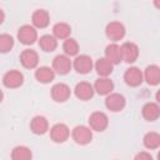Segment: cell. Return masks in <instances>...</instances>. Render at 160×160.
Instances as JSON below:
<instances>
[{
	"label": "cell",
	"instance_id": "cell-1",
	"mask_svg": "<svg viewBox=\"0 0 160 160\" xmlns=\"http://www.w3.org/2000/svg\"><path fill=\"white\" fill-rule=\"evenodd\" d=\"M72 140L79 145H88L92 140V130L85 125H78L71 130Z\"/></svg>",
	"mask_w": 160,
	"mask_h": 160
},
{
	"label": "cell",
	"instance_id": "cell-2",
	"mask_svg": "<svg viewBox=\"0 0 160 160\" xmlns=\"http://www.w3.org/2000/svg\"><path fill=\"white\" fill-rule=\"evenodd\" d=\"M125 34H126V29L124 24L120 21H110L105 28V35L112 42H116L124 39Z\"/></svg>",
	"mask_w": 160,
	"mask_h": 160
},
{
	"label": "cell",
	"instance_id": "cell-3",
	"mask_svg": "<svg viewBox=\"0 0 160 160\" xmlns=\"http://www.w3.org/2000/svg\"><path fill=\"white\" fill-rule=\"evenodd\" d=\"M51 69L54 70L55 74H59V75H66L70 72V70L72 69V60H70L69 56L64 55V54H60V55H56L52 60V66Z\"/></svg>",
	"mask_w": 160,
	"mask_h": 160
},
{
	"label": "cell",
	"instance_id": "cell-4",
	"mask_svg": "<svg viewBox=\"0 0 160 160\" xmlns=\"http://www.w3.org/2000/svg\"><path fill=\"white\" fill-rule=\"evenodd\" d=\"M72 68L79 74H89L94 69V61L91 56L86 54L76 55L75 59L72 60Z\"/></svg>",
	"mask_w": 160,
	"mask_h": 160
},
{
	"label": "cell",
	"instance_id": "cell-5",
	"mask_svg": "<svg viewBox=\"0 0 160 160\" xmlns=\"http://www.w3.org/2000/svg\"><path fill=\"white\" fill-rule=\"evenodd\" d=\"M105 106L112 112H119L126 106V99L119 92H111L105 98Z\"/></svg>",
	"mask_w": 160,
	"mask_h": 160
},
{
	"label": "cell",
	"instance_id": "cell-6",
	"mask_svg": "<svg viewBox=\"0 0 160 160\" xmlns=\"http://www.w3.org/2000/svg\"><path fill=\"white\" fill-rule=\"evenodd\" d=\"M109 126V118L102 111H94L89 116V128L94 131H104Z\"/></svg>",
	"mask_w": 160,
	"mask_h": 160
},
{
	"label": "cell",
	"instance_id": "cell-7",
	"mask_svg": "<svg viewBox=\"0 0 160 160\" xmlns=\"http://www.w3.org/2000/svg\"><path fill=\"white\" fill-rule=\"evenodd\" d=\"M18 40L24 45H31L38 40V30L32 25H22L18 30Z\"/></svg>",
	"mask_w": 160,
	"mask_h": 160
},
{
	"label": "cell",
	"instance_id": "cell-8",
	"mask_svg": "<svg viewBox=\"0 0 160 160\" xmlns=\"http://www.w3.org/2000/svg\"><path fill=\"white\" fill-rule=\"evenodd\" d=\"M120 52H121V60L128 62V64H132L138 60L139 58V46L135 42L131 41H126L120 46Z\"/></svg>",
	"mask_w": 160,
	"mask_h": 160
},
{
	"label": "cell",
	"instance_id": "cell-9",
	"mask_svg": "<svg viewBox=\"0 0 160 160\" xmlns=\"http://www.w3.org/2000/svg\"><path fill=\"white\" fill-rule=\"evenodd\" d=\"M2 84L8 89H18L24 84V75L19 70H9L2 76Z\"/></svg>",
	"mask_w": 160,
	"mask_h": 160
},
{
	"label": "cell",
	"instance_id": "cell-10",
	"mask_svg": "<svg viewBox=\"0 0 160 160\" xmlns=\"http://www.w3.org/2000/svg\"><path fill=\"white\" fill-rule=\"evenodd\" d=\"M69 136H70V129L68 128V125L62 122H58L50 128V139L54 142L62 144L69 139Z\"/></svg>",
	"mask_w": 160,
	"mask_h": 160
},
{
	"label": "cell",
	"instance_id": "cell-11",
	"mask_svg": "<svg viewBox=\"0 0 160 160\" xmlns=\"http://www.w3.org/2000/svg\"><path fill=\"white\" fill-rule=\"evenodd\" d=\"M124 81L126 85L131 86V88H136V86H140L144 81V78H142V71L136 68V66H130L125 70L124 72Z\"/></svg>",
	"mask_w": 160,
	"mask_h": 160
},
{
	"label": "cell",
	"instance_id": "cell-12",
	"mask_svg": "<svg viewBox=\"0 0 160 160\" xmlns=\"http://www.w3.org/2000/svg\"><path fill=\"white\" fill-rule=\"evenodd\" d=\"M51 98L54 101L56 102H65L69 100L70 95H71V89L69 85L64 84V82H58L51 88Z\"/></svg>",
	"mask_w": 160,
	"mask_h": 160
},
{
	"label": "cell",
	"instance_id": "cell-13",
	"mask_svg": "<svg viewBox=\"0 0 160 160\" xmlns=\"http://www.w3.org/2000/svg\"><path fill=\"white\" fill-rule=\"evenodd\" d=\"M20 62L25 69H35L39 64V54L32 49H25L20 54Z\"/></svg>",
	"mask_w": 160,
	"mask_h": 160
},
{
	"label": "cell",
	"instance_id": "cell-14",
	"mask_svg": "<svg viewBox=\"0 0 160 160\" xmlns=\"http://www.w3.org/2000/svg\"><path fill=\"white\" fill-rule=\"evenodd\" d=\"M74 94H75V96L78 99L82 100V101H86V100H90L94 96L95 91H94V88H92V85L90 82H88V81H80V82H78L75 85Z\"/></svg>",
	"mask_w": 160,
	"mask_h": 160
},
{
	"label": "cell",
	"instance_id": "cell-15",
	"mask_svg": "<svg viewBox=\"0 0 160 160\" xmlns=\"http://www.w3.org/2000/svg\"><path fill=\"white\" fill-rule=\"evenodd\" d=\"M31 22L35 29H45L50 22V14L45 9H38L31 15Z\"/></svg>",
	"mask_w": 160,
	"mask_h": 160
},
{
	"label": "cell",
	"instance_id": "cell-16",
	"mask_svg": "<svg viewBox=\"0 0 160 160\" xmlns=\"http://www.w3.org/2000/svg\"><path fill=\"white\" fill-rule=\"evenodd\" d=\"M30 130L35 135H44L49 131V121L42 115H36L30 121Z\"/></svg>",
	"mask_w": 160,
	"mask_h": 160
},
{
	"label": "cell",
	"instance_id": "cell-17",
	"mask_svg": "<svg viewBox=\"0 0 160 160\" xmlns=\"http://www.w3.org/2000/svg\"><path fill=\"white\" fill-rule=\"evenodd\" d=\"M92 88H94V91L96 94L105 95L106 96V95H109V94L112 92L115 85H114L112 80H110L109 78H99V79L95 80Z\"/></svg>",
	"mask_w": 160,
	"mask_h": 160
},
{
	"label": "cell",
	"instance_id": "cell-18",
	"mask_svg": "<svg viewBox=\"0 0 160 160\" xmlns=\"http://www.w3.org/2000/svg\"><path fill=\"white\" fill-rule=\"evenodd\" d=\"M141 115L146 121H155L159 119L160 116V108L158 105V102H152L149 101L146 104H144L142 109H141Z\"/></svg>",
	"mask_w": 160,
	"mask_h": 160
},
{
	"label": "cell",
	"instance_id": "cell-19",
	"mask_svg": "<svg viewBox=\"0 0 160 160\" xmlns=\"http://www.w3.org/2000/svg\"><path fill=\"white\" fill-rule=\"evenodd\" d=\"M142 78L149 85H151V86L158 85L160 82V68L154 64L146 66L145 71L142 72Z\"/></svg>",
	"mask_w": 160,
	"mask_h": 160
},
{
	"label": "cell",
	"instance_id": "cell-20",
	"mask_svg": "<svg viewBox=\"0 0 160 160\" xmlns=\"http://www.w3.org/2000/svg\"><path fill=\"white\" fill-rule=\"evenodd\" d=\"M106 60H109L112 65L120 64L121 60V52H120V46L116 42H111L105 48V56Z\"/></svg>",
	"mask_w": 160,
	"mask_h": 160
},
{
	"label": "cell",
	"instance_id": "cell-21",
	"mask_svg": "<svg viewBox=\"0 0 160 160\" xmlns=\"http://www.w3.org/2000/svg\"><path fill=\"white\" fill-rule=\"evenodd\" d=\"M94 69L96 70V72L100 78H109V75L114 70V65L105 58H100L94 64Z\"/></svg>",
	"mask_w": 160,
	"mask_h": 160
},
{
	"label": "cell",
	"instance_id": "cell-22",
	"mask_svg": "<svg viewBox=\"0 0 160 160\" xmlns=\"http://www.w3.org/2000/svg\"><path fill=\"white\" fill-rule=\"evenodd\" d=\"M55 72L50 66H40L35 70V79L41 84H49L54 80Z\"/></svg>",
	"mask_w": 160,
	"mask_h": 160
},
{
	"label": "cell",
	"instance_id": "cell-23",
	"mask_svg": "<svg viewBox=\"0 0 160 160\" xmlns=\"http://www.w3.org/2000/svg\"><path fill=\"white\" fill-rule=\"evenodd\" d=\"M71 26L68 22H56L52 26V36L56 40H66L70 38Z\"/></svg>",
	"mask_w": 160,
	"mask_h": 160
},
{
	"label": "cell",
	"instance_id": "cell-24",
	"mask_svg": "<svg viewBox=\"0 0 160 160\" xmlns=\"http://www.w3.org/2000/svg\"><path fill=\"white\" fill-rule=\"evenodd\" d=\"M11 160H32V151L25 145L15 146L11 150Z\"/></svg>",
	"mask_w": 160,
	"mask_h": 160
},
{
	"label": "cell",
	"instance_id": "cell-25",
	"mask_svg": "<svg viewBox=\"0 0 160 160\" xmlns=\"http://www.w3.org/2000/svg\"><path fill=\"white\" fill-rule=\"evenodd\" d=\"M38 40H39L40 49L45 52H52L58 48V40L50 34H45V35L40 36V39H38Z\"/></svg>",
	"mask_w": 160,
	"mask_h": 160
},
{
	"label": "cell",
	"instance_id": "cell-26",
	"mask_svg": "<svg viewBox=\"0 0 160 160\" xmlns=\"http://www.w3.org/2000/svg\"><path fill=\"white\" fill-rule=\"evenodd\" d=\"M62 50H64V55L71 58V56H76L79 54V50H80V46L78 44V41L72 38H69L66 40H64V44H62Z\"/></svg>",
	"mask_w": 160,
	"mask_h": 160
},
{
	"label": "cell",
	"instance_id": "cell-27",
	"mask_svg": "<svg viewBox=\"0 0 160 160\" xmlns=\"http://www.w3.org/2000/svg\"><path fill=\"white\" fill-rule=\"evenodd\" d=\"M144 146L149 150H155L160 146V135L155 131H150L148 134H145L144 139H142Z\"/></svg>",
	"mask_w": 160,
	"mask_h": 160
},
{
	"label": "cell",
	"instance_id": "cell-28",
	"mask_svg": "<svg viewBox=\"0 0 160 160\" xmlns=\"http://www.w3.org/2000/svg\"><path fill=\"white\" fill-rule=\"evenodd\" d=\"M15 40L10 34H0V54H6L14 48Z\"/></svg>",
	"mask_w": 160,
	"mask_h": 160
},
{
	"label": "cell",
	"instance_id": "cell-29",
	"mask_svg": "<svg viewBox=\"0 0 160 160\" xmlns=\"http://www.w3.org/2000/svg\"><path fill=\"white\" fill-rule=\"evenodd\" d=\"M134 160H154V158L148 151H140L134 156Z\"/></svg>",
	"mask_w": 160,
	"mask_h": 160
},
{
	"label": "cell",
	"instance_id": "cell-30",
	"mask_svg": "<svg viewBox=\"0 0 160 160\" xmlns=\"http://www.w3.org/2000/svg\"><path fill=\"white\" fill-rule=\"evenodd\" d=\"M4 20H5V12H4V10L0 8V25L4 22Z\"/></svg>",
	"mask_w": 160,
	"mask_h": 160
},
{
	"label": "cell",
	"instance_id": "cell-31",
	"mask_svg": "<svg viewBox=\"0 0 160 160\" xmlns=\"http://www.w3.org/2000/svg\"><path fill=\"white\" fill-rule=\"evenodd\" d=\"M2 99H4V92H2V90L0 89V102L2 101Z\"/></svg>",
	"mask_w": 160,
	"mask_h": 160
}]
</instances>
